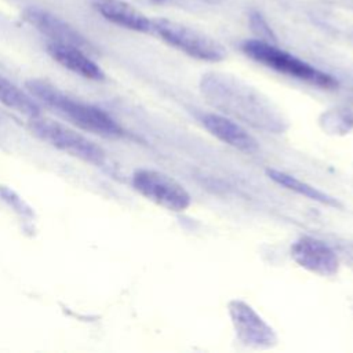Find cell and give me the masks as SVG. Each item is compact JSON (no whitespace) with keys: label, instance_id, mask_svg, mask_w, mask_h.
<instances>
[{"label":"cell","instance_id":"obj_1","mask_svg":"<svg viewBox=\"0 0 353 353\" xmlns=\"http://www.w3.org/2000/svg\"><path fill=\"white\" fill-rule=\"evenodd\" d=\"M203 92L214 106L223 109L248 123L268 130H280L283 120L256 91L222 74H207L201 83Z\"/></svg>","mask_w":353,"mask_h":353},{"label":"cell","instance_id":"obj_2","mask_svg":"<svg viewBox=\"0 0 353 353\" xmlns=\"http://www.w3.org/2000/svg\"><path fill=\"white\" fill-rule=\"evenodd\" d=\"M26 88L33 97L85 131L105 138H119L123 135V128L105 110L91 103L76 101L44 80H29L26 81Z\"/></svg>","mask_w":353,"mask_h":353},{"label":"cell","instance_id":"obj_3","mask_svg":"<svg viewBox=\"0 0 353 353\" xmlns=\"http://www.w3.org/2000/svg\"><path fill=\"white\" fill-rule=\"evenodd\" d=\"M243 51L254 61L270 68L279 73L298 79L301 81L317 85L321 88H335L338 81L328 73L319 70L310 63L294 57L292 54L261 39L247 40L243 44Z\"/></svg>","mask_w":353,"mask_h":353},{"label":"cell","instance_id":"obj_4","mask_svg":"<svg viewBox=\"0 0 353 353\" xmlns=\"http://www.w3.org/2000/svg\"><path fill=\"white\" fill-rule=\"evenodd\" d=\"M30 128L33 134L48 145L57 148L58 150L68 153L76 159H80L91 164H102L105 160V152L102 148L95 145L83 134L48 119H41L40 116L32 119Z\"/></svg>","mask_w":353,"mask_h":353},{"label":"cell","instance_id":"obj_5","mask_svg":"<svg viewBox=\"0 0 353 353\" xmlns=\"http://www.w3.org/2000/svg\"><path fill=\"white\" fill-rule=\"evenodd\" d=\"M152 32L193 58L210 62H218L225 58V50L218 41L179 22L164 18L152 19Z\"/></svg>","mask_w":353,"mask_h":353},{"label":"cell","instance_id":"obj_6","mask_svg":"<svg viewBox=\"0 0 353 353\" xmlns=\"http://www.w3.org/2000/svg\"><path fill=\"white\" fill-rule=\"evenodd\" d=\"M132 186L143 197L170 211H185L192 203L188 190L172 176L161 171L150 168L137 170L132 175Z\"/></svg>","mask_w":353,"mask_h":353},{"label":"cell","instance_id":"obj_7","mask_svg":"<svg viewBox=\"0 0 353 353\" xmlns=\"http://www.w3.org/2000/svg\"><path fill=\"white\" fill-rule=\"evenodd\" d=\"M229 314L237 338L245 345L256 349H266L274 345L276 335L266 321L244 301L229 302Z\"/></svg>","mask_w":353,"mask_h":353},{"label":"cell","instance_id":"obj_8","mask_svg":"<svg viewBox=\"0 0 353 353\" xmlns=\"http://www.w3.org/2000/svg\"><path fill=\"white\" fill-rule=\"evenodd\" d=\"M292 259L303 269L323 276H334L339 269L335 252L321 240L314 237H301L291 247Z\"/></svg>","mask_w":353,"mask_h":353},{"label":"cell","instance_id":"obj_9","mask_svg":"<svg viewBox=\"0 0 353 353\" xmlns=\"http://www.w3.org/2000/svg\"><path fill=\"white\" fill-rule=\"evenodd\" d=\"M23 19L29 25L36 28L39 32L50 37L51 41L54 43L76 46L85 51L87 48L91 47L90 43L85 40V37L81 36L73 26H70L68 22H65L59 17L50 14L48 11L30 7L23 11Z\"/></svg>","mask_w":353,"mask_h":353},{"label":"cell","instance_id":"obj_10","mask_svg":"<svg viewBox=\"0 0 353 353\" xmlns=\"http://www.w3.org/2000/svg\"><path fill=\"white\" fill-rule=\"evenodd\" d=\"M201 121L210 134L223 143L245 153H254L258 150V141L239 123L216 113L203 114Z\"/></svg>","mask_w":353,"mask_h":353},{"label":"cell","instance_id":"obj_11","mask_svg":"<svg viewBox=\"0 0 353 353\" xmlns=\"http://www.w3.org/2000/svg\"><path fill=\"white\" fill-rule=\"evenodd\" d=\"M47 52L61 66L84 79H88V80L105 79L103 70L95 61H92L87 55L85 50H81L70 44H61V43L51 41L47 46Z\"/></svg>","mask_w":353,"mask_h":353},{"label":"cell","instance_id":"obj_12","mask_svg":"<svg viewBox=\"0 0 353 353\" xmlns=\"http://www.w3.org/2000/svg\"><path fill=\"white\" fill-rule=\"evenodd\" d=\"M92 6L114 25L135 32H152V19L123 0H92Z\"/></svg>","mask_w":353,"mask_h":353},{"label":"cell","instance_id":"obj_13","mask_svg":"<svg viewBox=\"0 0 353 353\" xmlns=\"http://www.w3.org/2000/svg\"><path fill=\"white\" fill-rule=\"evenodd\" d=\"M0 102L26 117L36 119L40 116V108L30 95L22 91L12 81L0 74Z\"/></svg>","mask_w":353,"mask_h":353},{"label":"cell","instance_id":"obj_14","mask_svg":"<svg viewBox=\"0 0 353 353\" xmlns=\"http://www.w3.org/2000/svg\"><path fill=\"white\" fill-rule=\"evenodd\" d=\"M266 172H268V175L272 181H274L276 183H279V185H281V186H284V188H287L292 192H296L301 196H305V197H307L310 200H314V201H320L323 204H328V205H334V207L339 205V203L334 197H331L330 194H327V193L313 188L312 185L295 178L294 175H290L287 172L273 170V168L272 170L269 168Z\"/></svg>","mask_w":353,"mask_h":353}]
</instances>
